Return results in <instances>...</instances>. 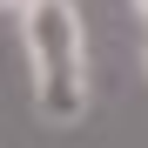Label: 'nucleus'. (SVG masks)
<instances>
[{"label": "nucleus", "mask_w": 148, "mask_h": 148, "mask_svg": "<svg viewBox=\"0 0 148 148\" xmlns=\"http://www.w3.org/2000/svg\"><path fill=\"white\" fill-rule=\"evenodd\" d=\"M20 40H27L34 61V108L54 128H74L94 108V61H88V20L74 0H40V7L20 20Z\"/></svg>", "instance_id": "1"}, {"label": "nucleus", "mask_w": 148, "mask_h": 148, "mask_svg": "<svg viewBox=\"0 0 148 148\" xmlns=\"http://www.w3.org/2000/svg\"><path fill=\"white\" fill-rule=\"evenodd\" d=\"M34 7H40V0H0V14H7V20H27Z\"/></svg>", "instance_id": "2"}, {"label": "nucleus", "mask_w": 148, "mask_h": 148, "mask_svg": "<svg viewBox=\"0 0 148 148\" xmlns=\"http://www.w3.org/2000/svg\"><path fill=\"white\" fill-rule=\"evenodd\" d=\"M128 7H135V20H141V27H148V0H128Z\"/></svg>", "instance_id": "3"}]
</instances>
